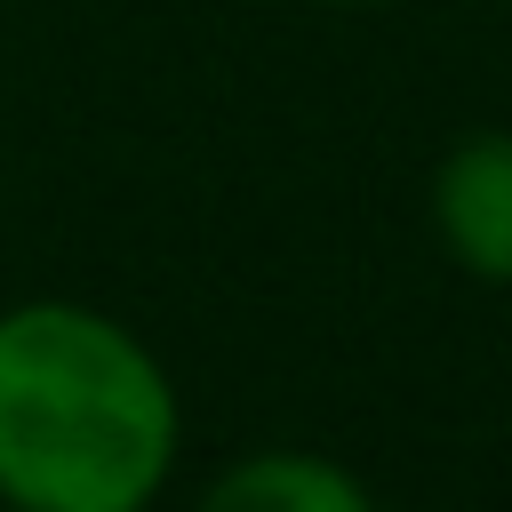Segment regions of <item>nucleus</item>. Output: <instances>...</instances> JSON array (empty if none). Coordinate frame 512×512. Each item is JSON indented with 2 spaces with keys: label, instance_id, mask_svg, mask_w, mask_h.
Segmentation results:
<instances>
[{
  "label": "nucleus",
  "instance_id": "2",
  "mask_svg": "<svg viewBox=\"0 0 512 512\" xmlns=\"http://www.w3.org/2000/svg\"><path fill=\"white\" fill-rule=\"evenodd\" d=\"M432 216L464 272L512 280V136H464L432 176Z\"/></svg>",
  "mask_w": 512,
  "mask_h": 512
},
{
  "label": "nucleus",
  "instance_id": "3",
  "mask_svg": "<svg viewBox=\"0 0 512 512\" xmlns=\"http://www.w3.org/2000/svg\"><path fill=\"white\" fill-rule=\"evenodd\" d=\"M200 512H376V504L344 464L296 456V448H264V456H240L200 496Z\"/></svg>",
  "mask_w": 512,
  "mask_h": 512
},
{
  "label": "nucleus",
  "instance_id": "1",
  "mask_svg": "<svg viewBox=\"0 0 512 512\" xmlns=\"http://www.w3.org/2000/svg\"><path fill=\"white\" fill-rule=\"evenodd\" d=\"M176 464L160 360L88 304L0 312V496L16 512H144Z\"/></svg>",
  "mask_w": 512,
  "mask_h": 512
},
{
  "label": "nucleus",
  "instance_id": "4",
  "mask_svg": "<svg viewBox=\"0 0 512 512\" xmlns=\"http://www.w3.org/2000/svg\"><path fill=\"white\" fill-rule=\"evenodd\" d=\"M8 512H16V504H8Z\"/></svg>",
  "mask_w": 512,
  "mask_h": 512
}]
</instances>
